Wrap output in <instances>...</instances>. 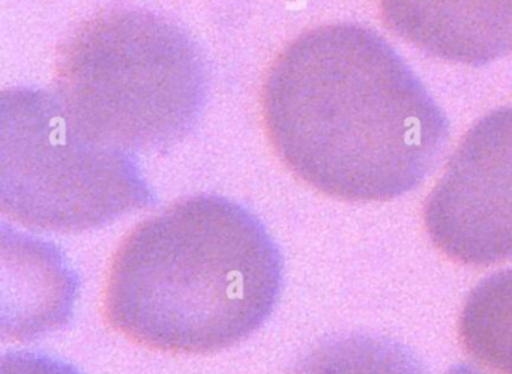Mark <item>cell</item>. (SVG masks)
<instances>
[{
  "label": "cell",
  "mask_w": 512,
  "mask_h": 374,
  "mask_svg": "<svg viewBox=\"0 0 512 374\" xmlns=\"http://www.w3.org/2000/svg\"><path fill=\"white\" fill-rule=\"evenodd\" d=\"M275 151L302 181L349 202L415 190L448 140L439 104L379 34L320 26L296 38L263 94Z\"/></svg>",
  "instance_id": "obj_1"
},
{
  "label": "cell",
  "mask_w": 512,
  "mask_h": 374,
  "mask_svg": "<svg viewBox=\"0 0 512 374\" xmlns=\"http://www.w3.org/2000/svg\"><path fill=\"white\" fill-rule=\"evenodd\" d=\"M283 257L259 218L200 194L140 224L110 269L106 314L131 340L176 353H214L271 316Z\"/></svg>",
  "instance_id": "obj_2"
},
{
  "label": "cell",
  "mask_w": 512,
  "mask_h": 374,
  "mask_svg": "<svg viewBox=\"0 0 512 374\" xmlns=\"http://www.w3.org/2000/svg\"><path fill=\"white\" fill-rule=\"evenodd\" d=\"M53 94L91 139L131 154L157 151L199 121L208 71L181 26L142 8H113L62 46Z\"/></svg>",
  "instance_id": "obj_3"
},
{
  "label": "cell",
  "mask_w": 512,
  "mask_h": 374,
  "mask_svg": "<svg viewBox=\"0 0 512 374\" xmlns=\"http://www.w3.org/2000/svg\"><path fill=\"white\" fill-rule=\"evenodd\" d=\"M134 155L82 133L53 92L2 95L0 208L31 229L83 232L148 206Z\"/></svg>",
  "instance_id": "obj_4"
},
{
  "label": "cell",
  "mask_w": 512,
  "mask_h": 374,
  "mask_svg": "<svg viewBox=\"0 0 512 374\" xmlns=\"http://www.w3.org/2000/svg\"><path fill=\"white\" fill-rule=\"evenodd\" d=\"M424 223L433 244L461 265L512 259V106L467 131L425 202Z\"/></svg>",
  "instance_id": "obj_5"
},
{
  "label": "cell",
  "mask_w": 512,
  "mask_h": 374,
  "mask_svg": "<svg viewBox=\"0 0 512 374\" xmlns=\"http://www.w3.org/2000/svg\"><path fill=\"white\" fill-rule=\"evenodd\" d=\"M398 37L433 58L490 64L512 53V0H379Z\"/></svg>",
  "instance_id": "obj_6"
},
{
  "label": "cell",
  "mask_w": 512,
  "mask_h": 374,
  "mask_svg": "<svg viewBox=\"0 0 512 374\" xmlns=\"http://www.w3.org/2000/svg\"><path fill=\"white\" fill-rule=\"evenodd\" d=\"M458 332L479 364L512 374V268L479 281L464 301Z\"/></svg>",
  "instance_id": "obj_7"
},
{
  "label": "cell",
  "mask_w": 512,
  "mask_h": 374,
  "mask_svg": "<svg viewBox=\"0 0 512 374\" xmlns=\"http://www.w3.org/2000/svg\"><path fill=\"white\" fill-rule=\"evenodd\" d=\"M293 374H428L421 359L400 341L350 332L329 338L302 359Z\"/></svg>",
  "instance_id": "obj_8"
},
{
  "label": "cell",
  "mask_w": 512,
  "mask_h": 374,
  "mask_svg": "<svg viewBox=\"0 0 512 374\" xmlns=\"http://www.w3.org/2000/svg\"><path fill=\"white\" fill-rule=\"evenodd\" d=\"M446 374H484L478 370V368L470 367V365L466 364H458L454 365V367L449 368L448 373Z\"/></svg>",
  "instance_id": "obj_9"
}]
</instances>
